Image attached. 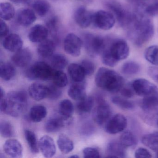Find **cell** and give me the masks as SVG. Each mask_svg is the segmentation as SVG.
<instances>
[{"label":"cell","mask_w":158,"mask_h":158,"mask_svg":"<svg viewBox=\"0 0 158 158\" xmlns=\"http://www.w3.org/2000/svg\"><path fill=\"white\" fill-rule=\"evenodd\" d=\"M128 30L129 37L139 47H142L148 42L154 35V27L152 21L144 16H139Z\"/></svg>","instance_id":"6da1fadb"},{"label":"cell","mask_w":158,"mask_h":158,"mask_svg":"<svg viewBox=\"0 0 158 158\" xmlns=\"http://www.w3.org/2000/svg\"><path fill=\"white\" fill-rule=\"evenodd\" d=\"M95 83L98 87L110 93L120 91L124 85L123 77L114 70L101 67L95 76Z\"/></svg>","instance_id":"7a4b0ae2"},{"label":"cell","mask_w":158,"mask_h":158,"mask_svg":"<svg viewBox=\"0 0 158 158\" xmlns=\"http://www.w3.org/2000/svg\"><path fill=\"white\" fill-rule=\"evenodd\" d=\"M27 106L26 94L22 91H12L6 96L5 104L2 112L18 117L25 111Z\"/></svg>","instance_id":"3957f363"},{"label":"cell","mask_w":158,"mask_h":158,"mask_svg":"<svg viewBox=\"0 0 158 158\" xmlns=\"http://www.w3.org/2000/svg\"><path fill=\"white\" fill-rule=\"evenodd\" d=\"M106 5L117 19L120 26L124 28H131L138 17V15L129 11L115 1H110Z\"/></svg>","instance_id":"277c9868"},{"label":"cell","mask_w":158,"mask_h":158,"mask_svg":"<svg viewBox=\"0 0 158 158\" xmlns=\"http://www.w3.org/2000/svg\"><path fill=\"white\" fill-rule=\"evenodd\" d=\"M55 70L52 66L43 61L37 62L26 71L25 76L30 80L47 81L52 78Z\"/></svg>","instance_id":"5b68a950"},{"label":"cell","mask_w":158,"mask_h":158,"mask_svg":"<svg viewBox=\"0 0 158 158\" xmlns=\"http://www.w3.org/2000/svg\"><path fill=\"white\" fill-rule=\"evenodd\" d=\"M106 41L102 37L88 34L84 37L83 44L87 53L92 57L102 54L106 48Z\"/></svg>","instance_id":"8992f818"},{"label":"cell","mask_w":158,"mask_h":158,"mask_svg":"<svg viewBox=\"0 0 158 158\" xmlns=\"http://www.w3.org/2000/svg\"><path fill=\"white\" fill-rule=\"evenodd\" d=\"M97 27L103 30L111 29L115 23V18L111 12L99 10L93 14V22Z\"/></svg>","instance_id":"52a82bcc"},{"label":"cell","mask_w":158,"mask_h":158,"mask_svg":"<svg viewBox=\"0 0 158 158\" xmlns=\"http://www.w3.org/2000/svg\"><path fill=\"white\" fill-rule=\"evenodd\" d=\"M107 48L117 61L127 59L129 54V46L124 40H115L111 42Z\"/></svg>","instance_id":"ba28073f"},{"label":"cell","mask_w":158,"mask_h":158,"mask_svg":"<svg viewBox=\"0 0 158 158\" xmlns=\"http://www.w3.org/2000/svg\"><path fill=\"white\" fill-rule=\"evenodd\" d=\"M83 41L75 34H68L64 41V51L73 57H78L81 53Z\"/></svg>","instance_id":"9c48e42d"},{"label":"cell","mask_w":158,"mask_h":158,"mask_svg":"<svg viewBox=\"0 0 158 158\" xmlns=\"http://www.w3.org/2000/svg\"><path fill=\"white\" fill-rule=\"evenodd\" d=\"M112 111L108 103L103 99L99 100L98 106L94 110L93 118L98 125H103L107 123L111 115Z\"/></svg>","instance_id":"30bf717a"},{"label":"cell","mask_w":158,"mask_h":158,"mask_svg":"<svg viewBox=\"0 0 158 158\" xmlns=\"http://www.w3.org/2000/svg\"><path fill=\"white\" fill-rule=\"evenodd\" d=\"M132 86L135 93L140 97H146L158 92L155 85L144 78L136 79L132 83Z\"/></svg>","instance_id":"8fae6325"},{"label":"cell","mask_w":158,"mask_h":158,"mask_svg":"<svg viewBox=\"0 0 158 158\" xmlns=\"http://www.w3.org/2000/svg\"><path fill=\"white\" fill-rule=\"evenodd\" d=\"M127 126V120L124 115L117 114L109 119L105 125V131L108 134L114 135L123 131Z\"/></svg>","instance_id":"7c38bea8"},{"label":"cell","mask_w":158,"mask_h":158,"mask_svg":"<svg viewBox=\"0 0 158 158\" xmlns=\"http://www.w3.org/2000/svg\"><path fill=\"white\" fill-rule=\"evenodd\" d=\"M93 14L88 10L84 6L78 7L74 13V20L77 25L81 28L89 27L93 22Z\"/></svg>","instance_id":"4fadbf2b"},{"label":"cell","mask_w":158,"mask_h":158,"mask_svg":"<svg viewBox=\"0 0 158 158\" xmlns=\"http://www.w3.org/2000/svg\"><path fill=\"white\" fill-rule=\"evenodd\" d=\"M39 147L42 154L46 158H52L56 152L55 142L52 138L48 135H44L39 141Z\"/></svg>","instance_id":"5bb4252c"},{"label":"cell","mask_w":158,"mask_h":158,"mask_svg":"<svg viewBox=\"0 0 158 158\" xmlns=\"http://www.w3.org/2000/svg\"><path fill=\"white\" fill-rule=\"evenodd\" d=\"M32 59L31 51L27 48H22L13 55L11 60L17 67H24L29 64Z\"/></svg>","instance_id":"9a60e30c"},{"label":"cell","mask_w":158,"mask_h":158,"mask_svg":"<svg viewBox=\"0 0 158 158\" xmlns=\"http://www.w3.org/2000/svg\"><path fill=\"white\" fill-rule=\"evenodd\" d=\"M3 150L7 155L11 158H20L23 155V147L17 139L6 140L3 146Z\"/></svg>","instance_id":"2e32d148"},{"label":"cell","mask_w":158,"mask_h":158,"mask_svg":"<svg viewBox=\"0 0 158 158\" xmlns=\"http://www.w3.org/2000/svg\"><path fill=\"white\" fill-rule=\"evenodd\" d=\"M48 33V29L47 27L42 25L37 24L30 29L28 38L33 43H40L47 39Z\"/></svg>","instance_id":"e0dca14e"},{"label":"cell","mask_w":158,"mask_h":158,"mask_svg":"<svg viewBox=\"0 0 158 158\" xmlns=\"http://www.w3.org/2000/svg\"><path fill=\"white\" fill-rule=\"evenodd\" d=\"M2 46L7 50L15 52L22 48L23 41L19 35L16 34H10L3 40Z\"/></svg>","instance_id":"ac0fdd59"},{"label":"cell","mask_w":158,"mask_h":158,"mask_svg":"<svg viewBox=\"0 0 158 158\" xmlns=\"http://www.w3.org/2000/svg\"><path fill=\"white\" fill-rule=\"evenodd\" d=\"M48 86L40 83L32 84L28 88V94L32 98L37 101L48 98Z\"/></svg>","instance_id":"d6986e66"},{"label":"cell","mask_w":158,"mask_h":158,"mask_svg":"<svg viewBox=\"0 0 158 158\" xmlns=\"http://www.w3.org/2000/svg\"><path fill=\"white\" fill-rule=\"evenodd\" d=\"M16 19L20 25L28 27L35 23L36 20V16L33 10L25 8L18 11L16 15Z\"/></svg>","instance_id":"ffe728a7"},{"label":"cell","mask_w":158,"mask_h":158,"mask_svg":"<svg viewBox=\"0 0 158 158\" xmlns=\"http://www.w3.org/2000/svg\"><path fill=\"white\" fill-rule=\"evenodd\" d=\"M71 118L60 117H52L49 119L45 125V129L48 133H54L71 123Z\"/></svg>","instance_id":"44dd1931"},{"label":"cell","mask_w":158,"mask_h":158,"mask_svg":"<svg viewBox=\"0 0 158 158\" xmlns=\"http://www.w3.org/2000/svg\"><path fill=\"white\" fill-rule=\"evenodd\" d=\"M126 149L120 141H110L106 148L107 156L110 158H124L126 155Z\"/></svg>","instance_id":"7402d4cb"},{"label":"cell","mask_w":158,"mask_h":158,"mask_svg":"<svg viewBox=\"0 0 158 158\" xmlns=\"http://www.w3.org/2000/svg\"><path fill=\"white\" fill-rule=\"evenodd\" d=\"M68 94L71 98L78 101L85 98V82H74L68 89Z\"/></svg>","instance_id":"603a6c76"},{"label":"cell","mask_w":158,"mask_h":158,"mask_svg":"<svg viewBox=\"0 0 158 158\" xmlns=\"http://www.w3.org/2000/svg\"><path fill=\"white\" fill-rule=\"evenodd\" d=\"M29 4L34 11L40 17L46 16L50 10V4L46 0H31Z\"/></svg>","instance_id":"cb8c5ba5"},{"label":"cell","mask_w":158,"mask_h":158,"mask_svg":"<svg viewBox=\"0 0 158 158\" xmlns=\"http://www.w3.org/2000/svg\"><path fill=\"white\" fill-rule=\"evenodd\" d=\"M55 45L53 41L46 39L40 43L37 48L39 55L43 58L51 57L55 50Z\"/></svg>","instance_id":"d4e9b609"},{"label":"cell","mask_w":158,"mask_h":158,"mask_svg":"<svg viewBox=\"0 0 158 158\" xmlns=\"http://www.w3.org/2000/svg\"><path fill=\"white\" fill-rule=\"evenodd\" d=\"M68 73L74 82H84L86 74L81 64H71L68 66Z\"/></svg>","instance_id":"484cf974"},{"label":"cell","mask_w":158,"mask_h":158,"mask_svg":"<svg viewBox=\"0 0 158 158\" xmlns=\"http://www.w3.org/2000/svg\"><path fill=\"white\" fill-rule=\"evenodd\" d=\"M140 106L142 110L147 112L156 110L158 107V92L143 97Z\"/></svg>","instance_id":"4316f807"},{"label":"cell","mask_w":158,"mask_h":158,"mask_svg":"<svg viewBox=\"0 0 158 158\" xmlns=\"http://www.w3.org/2000/svg\"><path fill=\"white\" fill-rule=\"evenodd\" d=\"M47 115V110L46 107L42 105H35L30 109L29 118L33 123H40Z\"/></svg>","instance_id":"83f0119b"},{"label":"cell","mask_w":158,"mask_h":158,"mask_svg":"<svg viewBox=\"0 0 158 158\" xmlns=\"http://www.w3.org/2000/svg\"><path fill=\"white\" fill-rule=\"evenodd\" d=\"M57 144L60 151L64 154L70 153L74 148L73 141L65 134L59 135Z\"/></svg>","instance_id":"f1b7e54d"},{"label":"cell","mask_w":158,"mask_h":158,"mask_svg":"<svg viewBox=\"0 0 158 158\" xmlns=\"http://www.w3.org/2000/svg\"><path fill=\"white\" fill-rule=\"evenodd\" d=\"M16 74V70L9 63L1 62L0 65V76L4 81H10Z\"/></svg>","instance_id":"f546056e"},{"label":"cell","mask_w":158,"mask_h":158,"mask_svg":"<svg viewBox=\"0 0 158 158\" xmlns=\"http://www.w3.org/2000/svg\"><path fill=\"white\" fill-rule=\"evenodd\" d=\"M142 143L153 151L158 152V132L147 134L142 137Z\"/></svg>","instance_id":"4dcf8cb0"},{"label":"cell","mask_w":158,"mask_h":158,"mask_svg":"<svg viewBox=\"0 0 158 158\" xmlns=\"http://www.w3.org/2000/svg\"><path fill=\"white\" fill-rule=\"evenodd\" d=\"M15 10L14 6L9 2H2L0 5V16L2 20L9 21L13 18Z\"/></svg>","instance_id":"1f68e13d"},{"label":"cell","mask_w":158,"mask_h":158,"mask_svg":"<svg viewBox=\"0 0 158 158\" xmlns=\"http://www.w3.org/2000/svg\"><path fill=\"white\" fill-rule=\"evenodd\" d=\"M59 111L62 117L66 118H72L74 111L73 105L69 100H63L59 104Z\"/></svg>","instance_id":"d6a6232c"},{"label":"cell","mask_w":158,"mask_h":158,"mask_svg":"<svg viewBox=\"0 0 158 158\" xmlns=\"http://www.w3.org/2000/svg\"><path fill=\"white\" fill-rule=\"evenodd\" d=\"M24 134L26 140L31 152L37 153L39 152V147L35 134L33 131L28 129L25 130Z\"/></svg>","instance_id":"836d02e7"},{"label":"cell","mask_w":158,"mask_h":158,"mask_svg":"<svg viewBox=\"0 0 158 158\" xmlns=\"http://www.w3.org/2000/svg\"><path fill=\"white\" fill-rule=\"evenodd\" d=\"M120 142L126 148H132L136 146L137 139L134 134L130 131H125L121 135Z\"/></svg>","instance_id":"e575fe53"},{"label":"cell","mask_w":158,"mask_h":158,"mask_svg":"<svg viewBox=\"0 0 158 158\" xmlns=\"http://www.w3.org/2000/svg\"><path fill=\"white\" fill-rule=\"evenodd\" d=\"M94 103V100L92 97H86L82 100L78 101L77 104V109L80 113H88L92 110Z\"/></svg>","instance_id":"d590c367"},{"label":"cell","mask_w":158,"mask_h":158,"mask_svg":"<svg viewBox=\"0 0 158 158\" xmlns=\"http://www.w3.org/2000/svg\"><path fill=\"white\" fill-rule=\"evenodd\" d=\"M144 57L150 63L158 66V46L153 45L147 48L144 52Z\"/></svg>","instance_id":"8d00e7d4"},{"label":"cell","mask_w":158,"mask_h":158,"mask_svg":"<svg viewBox=\"0 0 158 158\" xmlns=\"http://www.w3.org/2000/svg\"><path fill=\"white\" fill-rule=\"evenodd\" d=\"M68 64V61L65 56L61 54L53 55L51 60V64L52 68L58 70L64 69Z\"/></svg>","instance_id":"74e56055"},{"label":"cell","mask_w":158,"mask_h":158,"mask_svg":"<svg viewBox=\"0 0 158 158\" xmlns=\"http://www.w3.org/2000/svg\"><path fill=\"white\" fill-rule=\"evenodd\" d=\"M53 84L60 88L64 87L68 83V77L65 73L60 70L55 71L52 78Z\"/></svg>","instance_id":"f35d334b"},{"label":"cell","mask_w":158,"mask_h":158,"mask_svg":"<svg viewBox=\"0 0 158 158\" xmlns=\"http://www.w3.org/2000/svg\"><path fill=\"white\" fill-rule=\"evenodd\" d=\"M112 102L123 110H132L135 108V104L126 98L114 96L111 98Z\"/></svg>","instance_id":"ab89813d"},{"label":"cell","mask_w":158,"mask_h":158,"mask_svg":"<svg viewBox=\"0 0 158 158\" xmlns=\"http://www.w3.org/2000/svg\"><path fill=\"white\" fill-rule=\"evenodd\" d=\"M140 66L135 62L128 61L125 63L122 67V72L126 75L131 76L139 72Z\"/></svg>","instance_id":"60d3db41"},{"label":"cell","mask_w":158,"mask_h":158,"mask_svg":"<svg viewBox=\"0 0 158 158\" xmlns=\"http://www.w3.org/2000/svg\"><path fill=\"white\" fill-rule=\"evenodd\" d=\"M0 132L2 136L10 138L14 135V129L11 124L7 121H2L0 124Z\"/></svg>","instance_id":"b9f144b4"},{"label":"cell","mask_w":158,"mask_h":158,"mask_svg":"<svg viewBox=\"0 0 158 158\" xmlns=\"http://www.w3.org/2000/svg\"><path fill=\"white\" fill-rule=\"evenodd\" d=\"M102 60L103 64L110 67H114L116 65L118 62V61L115 60L112 56L107 47L104 51L102 53Z\"/></svg>","instance_id":"7bdbcfd3"},{"label":"cell","mask_w":158,"mask_h":158,"mask_svg":"<svg viewBox=\"0 0 158 158\" xmlns=\"http://www.w3.org/2000/svg\"><path fill=\"white\" fill-rule=\"evenodd\" d=\"M48 98L52 100H56L60 98L62 91L60 88L55 85L54 84L48 86Z\"/></svg>","instance_id":"ee69618b"},{"label":"cell","mask_w":158,"mask_h":158,"mask_svg":"<svg viewBox=\"0 0 158 158\" xmlns=\"http://www.w3.org/2000/svg\"><path fill=\"white\" fill-rule=\"evenodd\" d=\"M81 66L83 67L86 75L91 76L94 73L95 66L94 64L89 60H83L81 63Z\"/></svg>","instance_id":"f6af8a7d"},{"label":"cell","mask_w":158,"mask_h":158,"mask_svg":"<svg viewBox=\"0 0 158 158\" xmlns=\"http://www.w3.org/2000/svg\"><path fill=\"white\" fill-rule=\"evenodd\" d=\"M83 155L85 158H100L99 152L96 148H86L83 150Z\"/></svg>","instance_id":"bcb514c9"},{"label":"cell","mask_w":158,"mask_h":158,"mask_svg":"<svg viewBox=\"0 0 158 158\" xmlns=\"http://www.w3.org/2000/svg\"><path fill=\"white\" fill-rule=\"evenodd\" d=\"M121 95L123 98H132L134 96L135 92L131 85H124L120 90Z\"/></svg>","instance_id":"7dc6e473"},{"label":"cell","mask_w":158,"mask_h":158,"mask_svg":"<svg viewBox=\"0 0 158 158\" xmlns=\"http://www.w3.org/2000/svg\"><path fill=\"white\" fill-rule=\"evenodd\" d=\"M135 157L139 158H151V153L146 149L140 148L136 150L135 153Z\"/></svg>","instance_id":"c3c4849f"},{"label":"cell","mask_w":158,"mask_h":158,"mask_svg":"<svg viewBox=\"0 0 158 158\" xmlns=\"http://www.w3.org/2000/svg\"><path fill=\"white\" fill-rule=\"evenodd\" d=\"M148 74L153 80L158 83V67L152 66L148 69Z\"/></svg>","instance_id":"681fc988"},{"label":"cell","mask_w":158,"mask_h":158,"mask_svg":"<svg viewBox=\"0 0 158 158\" xmlns=\"http://www.w3.org/2000/svg\"><path fill=\"white\" fill-rule=\"evenodd\" d=\"M0 26H1V37H5L9 35V27L7 24L2 19L1 20Z\"/></svg>","instance_id":"f907efd6"},{"label":"cell","mask_w":158,"mask_h":158,"mask_svg":"<svg viewBox=\"0 0 158 158\" xmlns=\"http://www.w3.org/2000/svg\"><path fill=\"white\" fill-rule=\"evenodd\" d=\"M91 124L85 123L83 125L81 128V132L85 135H89L90 133H92L94 130V127L91 125Z\"/></svg>","instance_id":"816d5d0a"},{"label":"cell","mask_w":158,"mask_h":158,"mask_svg":"<svg viewBox=\"0 0 158 158\" xmlns=\"http://www.w3.org/2000/svg\"><path fill=\"white\" fill-rule=\"evenodd\" d=\"M11 2L15 4H29L31 0H10Z\"/></svg>","instance_id":"f5cc1de1"},{"label":"cell","mask_w":158,"mask_h":158,"mask_svg":"<svg viewBox=\"0 0 158 158\" xmlns=\"http://www.w3.org/2000/svg\"><path fill=\"white\" fill-rule=\"evenodd\" d=\"M71 157V158H72V157H73V158H78V157H79V156H77V155H73V156H71V157Z\"/></svg>","instance_id":"db71d44e"},{"label":"cell","mask_w":158,"mask_h":158,"mask_svg":"<svg viewBox=\"0 0 158 158\" xmlns=\"http://www.w3.org/2000/svg\"><path fill=\"white\" fill-rule=\"evenodd\" d=\"M156 124H157V125L158 126V117H157V121H156Z\"/></svg>","instance_id":"11a10c76"},{"label":"cell","mask_w":158,"mask_h":158,"mask_svg":"<svg viewBox=\"0 0 158 158\" xmlns=\"http://www.w3.org/2000/svg\"><path fill=\"white\" fill-rule=\"evenodd\" d=\"M157 154H156V157H157V158H158V152H157Z\"/></svg>","instance_id":"9f6ffc18"}]
</instances>
